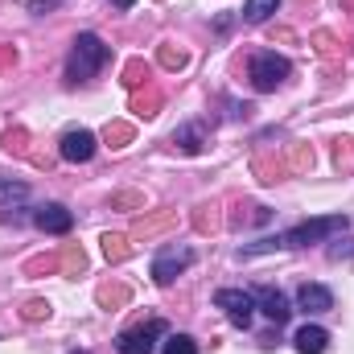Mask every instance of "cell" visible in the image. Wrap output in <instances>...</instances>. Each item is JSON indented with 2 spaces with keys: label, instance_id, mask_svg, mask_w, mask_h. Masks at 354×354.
<instances>
[{
  "label": "cell",
  "instance_id": "18",
  "mask_svg": "<svg viewBox=\"0 0 354 354\" xmlns=\"http://www.w3.org/2000/svg\"><path fill=\"white\" fill-rule=\"evenodd\" d=\"M111 4H115V8H132L136 0H111Z\"/></svg>",
  "mask_w": 354,
  "mask_h": 354
},
{
  "label": "cell",
  "instance_id": "10",
  "mask_svg": "<svg viewBox=\"0 0 354 354\" xmlns=\"http://www.w3.org/2000/svg\"><path fill=\"white\" fill-rule=\"evenodd\" d=\"M256 305L264 309V317L272 326H284L288 313H292V309H288V297H284L280 288H260V292H256Z\"/></svg>",
  "mask_w": 354,
  "mask_h": 354
},
{
  "label": "cell",
  "instance_id": "7",
  "mask_svg": "<svg viewBox=\"0 0 354 354\" xmlns=\"http://www.w3.org/2000/svg\"><path fill=\"white\" fill-rule=\"evenodd\" d=\"M95 149H99V140H95V132H87V128H75V132H66V136H62V157H66V161H75V165L91 161V157H95Z\"/></svg>",
  "mask_w": 354,
  "mask_h": 354
},
{
  "label": "cell",
  "instance_id": "5",
  "mask_svg": "<svg viewBox=\"0 0 354 354\" xmlns=\"http://www.w3.org/2000/svg\"><path fill=\"white\" fill-rule=\"evenodd\" d=\"M161 334H165V322H149V326L124 330V334L115 338V346H120V354H153V346H157Z\"/></svg>",
  "mask_w": 354,
  "mask_h": 354
},
{
  "label": "cell",
  "instance_id": "15",
  "mask_svg": "<svg viewBox=\"0 0 354 354\" xmlns=\"http://www.w3.org/2000/svg\"><path fill=\"white\" fill-rule=\"evenodd\" d=\"M165 354H198V346H194L189 334H169L165 338Z\"/></svg>",
  "mask_w": 354,
  "mask_h": 354
},
{
  "label": "cell",
  "instance_id": "1",
  "mask_svg": "<svg viewBox=\"0 0 354 354\" xmlns=\"http://www.w3.org/2000/svg\"><path fill=\"white\" fill-rule=\"evenodd\" d=\"M346 227H351V218H346V214H326V218L301 223V227H292V231H284V235H276V239H264V243H256V248H248V252H272V248H309V243H322V239H330V235H342Z\"/></svg>",
  "mask_w": 354,
  "mask_h": 354
},
{
  "label": "cell",
  "instance_id": "4",
  "mask_svg": "<svg viewBox=\"0 0 354 354\" xmlns=\"http://www.w3.org/2000/svg\"><path fill=\"white\" fill-rule=\"evenodd\" d=\"M214 305H218V309L231 317V326H239V330H248L252 317H256V297L243 292V288H223V292L214 297Z\"/></svg>",
  "mask_w": 354,
  "mask_h": 354
},
{
  "label": "cell",
  "instance_id": "6",
  "mask_svg": "<svg viewBox=\"0 0 354 354\" xmlns=\"http://www.w3.org/2000/svg\"><path fill=\"white\" fill-rule=\"evenodd\" d=\"M189 264H194V252H189V248H169V252H161V256L153 260V280H157V284H174Z\"/></svg>",
  "mask_w": 354,
  "mask_h": 354
},
{
  "label": "cell",
  "instance_id": "14",
  "mask_svg": "<svg viewBox=\"0 0 354 354\" xmlns=\"http://www.w3.org/2000/svg\"><path fill=\"white\" fill-rule=\"evenodd\" d=\"M29 194V185L25 181H0V206H12V202H21Z\"/></svg>",
  "mask_w": 354,
  "mask_h": 354
},
{
  "label": "cell",
  "instance_id": "8",
  "mask_svg": "<svg viewBox=\"0 0 354 354\" xmlns=\"http://www.w3.org/2000/svg\"><path fill=\"white\" fill-rule=\"evenodd\" d=\"M33 223L46 231V235H66L71 227H75V214L66 210V206H58V202H50V206H37V214H33Z\"/></svg>",
  "mask_w": 354,
  "mask_h": 354
},
{
  "label": "cell",
  "instance_id": "17",
  "mask_svg": "<svg viewBox=\"0 0 354 354\" xmlns=\"http://www.w3.org/2000/svg\"><path fill=\"white\" fill-rule=\"evenodd\" d=\"M50 313V305H41V301H29L25 305V317H46Z\"/></svg>",
  "mask_w": 354,
  "mask_h": 354
},
{
  "label": "cell",
  "instance_id": "12",
  "mask_svg": "<svg viewBox=\"0 0 354 354\" xmlns=\"http://www.w3.org/2000/svg\"><path fill=\"white\" fill-rule=\"evenodd\" d=\"M276 8H280V0H248V4H243V21H248V25H264Z\"/></svg>",
  "mask_w": 354,
  "mask_h": 354
},
{
  "label": "cell",
  "instance_id": "11",
  "mask_svg": "<svg viewBox=\"0 0 354 354\" xmlns=\"http://www.w3.org/2000/svg\"><path fill=\"white\" fill-rule=\"evenodd\" d=\"M292 346H297V354H326L330 351V334L322 326H301L297 338H292Z\"/></svg>",
  "mask_w": 354,
  "mask_h": 354
},
{
  "label": "cell",
  "instance_id": "9",
  "mask_svg": "<svg viewBox=\"0 0 354 354\" xmlns=\"http://www.w3.org/2000/svg\"><path fill=\"white\" fill-rule=\"evenodd\" d=\"M297 305H301L305 313H330V309H334V292H330L326 284H301V288H297Z\"/></svg>",
  "mask_w": 354,
  "mask_h": 354
},
{
  "label": "cell",
  "instance_id": "16",
  "mask_svg": "<svg viewBox=\"0 0 354 354\" xmlns=\"http://www.w3.org/2000/svg\"><path fill=\"white\" fill-rule=\"evenodd\" d=\"M103 252H107V260H124L128 256V239L124 235H103Z\"/></svg>",
  "mask_w": 354,
  "mask_h": 354
},
{
  "label": "cell",
  "instance_id": "2",
  "mask_svg": "<svg viewBox=\"0 0 354 354\" xmlns=\"http://www.w3.org/2000/svg\"><path fill=\"white\" fill-rule=\"evenodd\" d=\"M111 58V50L95 37V33H79V41H75V50H71V58H66V75H71V83H87L99 75V66Z\"/></svg>",
  "mask_w": 354,
  "mask_h": 354
},
{
  "label": "cell",
  "instance_id": "13",
  "mask_svg": "<svg viewBox=\"0 0 354 354\" xmlns=\"http://www.w3.org/2000/svg\"><path fill=\"white\" fill-rule=\"evenodd\" d=\"M174 145H181L185 153H202V128L198 124H185L174 132Z\"/></svg>",
  "mask_w": 354,
  "mask_h": 354
},
{
  "label": "cell",
  "instance_id": "3",
  "mask_svg": "<svg viewBox=\"0 0 354 354\" xmlns=\"http://www.w3.org/2000/svg\"><path fill=\"white\" fill-rule=\"evenodd\" d=\"M288 75H292L288 58H280V54H272V50H260V54L248 62V79H252L256 91H276Z\"/></svg>",
  "mask_w": 354,
  "mask_h": 354
},
{
  "label": "cell",
  "instance_id": "19",
  "mask_svg": "<svg viewBox=\"0 0 354 354\" xmlns=\"http://www.w3.org/2000/svg\"><path fill=\"white\" fill-rule=\"evenodd\" d=\"M75 354H79V351H75Z\"/></svg>",
  "mask_w": 354,
  "mask_h": 354
}]
</instances>
